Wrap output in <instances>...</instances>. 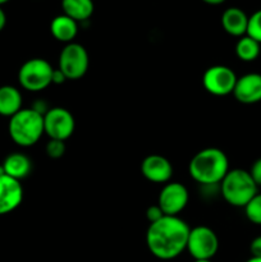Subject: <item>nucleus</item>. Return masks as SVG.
<instances>
[{
    "label": "nucleus",
    "mask_w": 261,
    "mask_h": 262,
    "mask_svg": "<svg viewBox=\"0 0 261 262\" xmlns=\"http://www.w3.org/2000/svg\"><path fill=\"white\" fill-rule=\"evenodd\" d=\"M191 228L178 216L164 215L151 223L146 232V246L154 257L169 261L186 251Z\"/></svg>",
    "instance_id": "nucleus-1"
},
{
    "label": "nucleus",
    "mask_w": 261,
    "mask_h": 262,
    "mask_svg": "<svg viewBox=\"0 0 261 262\" xmlns=\"http://www.w3.org/2000/svg\"><path fill=\"white\" fill-rule=\"evenodd\" d=\"M229 171V161L224 151L209 147L199 151L188 164L191 178L199 184L211 187L220 184Z\"/></svg>",
    "instance_id": "nucleus-2"
},
{
    "label": "nucleus",
    "mask_w": 261,
    "mask_h": 262,
    "mask_svg": "<svg viewBox=\"0 0 261 262\" xmlns=\"http://www.w3.org/2000/svg\"><path fill=\"white\" fill-rule=\"evenodd\" d=\"M8 132L15 145L20 147H31L38 142L44 132V115L30 109H20L17 114L9 118Z\"/></svg>",
    "instance_id": "nucleus-3"
},
{
    "label": "nucleus",
    "mask_w": 261,
    "mask_h": 262,
    "mask_svg": "<svg viewBox=\"0 0 261 262\" xmlns=\"http://www.w3.org/2000/svg\"><path fill=\"white\" fill-rule=\"evenodd\" d=\"M257 188L250 171L243 169L229 170L220 182L223 199L234 207H245L258 193Z\"/></svg>",
    "instance_id": "nucleus-4"
},
{
    "label": "nucleus",
    "mask_w": 261,
    "mask_h": 262,
    "mask_svg": "<svg viewBox=\"0 0 261 262\" xmlns=\"http://www.w3.org/2000/svg\"><path fill=\"white\" fill-rule=\"evenodd\" d=\"M54 68L42 58H33L25 61L18 71V82L31 92L42 91L51 84Z\"/></svg>",
    "instance_id": "nucleus-5"
},
{
    "label": "nucleus",
    "mask_w": 261,
    "mask_h": 262,
    "mask_svg": "<svg viewBox=\"0 0 261 262\" xmlns=\"http://www.w3.org/2000/svg\"><path fill=\"white\" fill-rule=\"evenodd\" d=\"M219 250V239L214 230L205 225L189 230L186 251L194 260H211Z\"/></svg>",
    "instance_id": "nucleus-6"
},
{
    "label": "nucleus",
    "mask_w": 261,
    "mask_h": 262,
    "mask_svg": "<svg viewBox=\"0 0 261 262\" xmlns=\"http://www.w3.org/2000/svg\"><path fill=\"white\" fill-rule=\"evenodd\" d=\"M89 53L77 42L67 43L59 55V69L68 79H79L89 71Z\"/></svg>",
    "instance_id": "nucleus-7"
},
{
    "label": "nucleus",
    "mask_w": 261,
    "mask_h": 262,
    "mask_svg": "<svg viewBox=\"0 0 261 262\" xmlns=\"http://www.w3.org/2000/svg\"><path fill=\"white\" fill-rule=\"evenodd\" d=\"M76 122L69 110L64 107H50L44 114V132L50 140L66 142L74 132Z\"/></svg>",
    "instance_id": "nucleus-8"
},
{
    "label": "nucleus",
    "mask_w": 261,
    "mask_h": 262,
    "mask_svg": "<svg viewBox=\"0 0 261 262\" xmlns=\"http://www.w3.org/2000/svg\"><path fill=\"white\" fill-rule=\"evenodd\" d=\"M237 76L225 66H212L205 71L202 76V84L209 94L214 96H227L233 94Z\"/></svg>",
    "instance_id": "nucleus-9"
},
{
    "label": "nucleus",
    "mask_w": 261,
    "mask_h": 262,
    "mask_svg": "<svg viewBox=\"0 0 261 262\" xmlns=\"http://www.w3.org/2000/svg\"><path fill=\"white\" fill-rule=\"evenodd\" d=\"M189 194L186 187L178 182H171V183L164 184L159 193L158 205L164 212V215L168 216H178L179 212L186 209L188 204Z\"/></svg>",
    "instance_id": "nucleus-10"
},
{
    "label": "nucleus",
    "mask_w": 261,
    "mask_h": 262,
    "mask_svg": "<svg viewBox=\"0 0 261 262\" xmlns=\"http://www.w3.org/2000/svg\"><path fill=\"white\" fill-rule=\"evenodd\" d=\"M141 173L151 183L166 184L173 176V166L166 158L153 154L142 160Z\"/></svg>",
    "instance_id": "nucleus-11"
},
{
    "label": "nucleus",
    "mask_w": 261,
    "mask_h": 262,
    "mask_svg": "<svg viewBox=\"0 0 261 262\" xmlns=\"http://www.w3.org/2000/svg\"><path fill=\"white\" fill-rule=\"evenodd\" d=\"M23 200V188L19 181L0 174V216L14 211Z\"/></svg>",
    "instance_id": "nucleus-12"
},
{
    "label": "nucleus",
    "mask_w": 261,
    "mask_h": 262,
    "mask_svg": "<svg viewBox=\"0 0 261 262\" xmlns=\"http://www.w3.org/2000/svg\"><path fill=\"white\" fill-rule=\"evenodd\" d=\"M235 100L241 104L252 105L261 101V74L248 73L237 78L234 90Z\"/></svg>",
    "instance_id": "nucleus-13"
},
{
    "label": "nucleus",
    "mask_w": 261,
    "mask_h": 262,
    "mask_svg": "<svg viewBox=\"0 0 261 262\" xmlns=\"http://www.w3.org/2000/svg\"><path fill=\"white\" fill-rule=\"evenodd\" d=\"M222 26L228 35L242 37L247 33L248 17L240 8H228L222 15Z\"/></svg>",
    "instance_id": "nucleus-14"
},
{
    "label": "nucleus",
    "mask_w": 261,
    "mask_h": 262,
    "mask_svg": "<svg viewBox=\"0 0 261 262\" xmlns=\"http://www.w3.org/2000/svg\"><path fill=\"white\" fill-rule=\"evenodd\" d=\"M2 166L5 176L20 181L31 173L32 163H31V159L25 154L13 152L5 158Z\"/></svg>",
    "instance_id": "nucleus-15"
},
{
    "label": "nucleus",
    "mask_w": 261,
    "mask_h": 262,
    "mask_svg": "<svg viewBox=\"0 0 261 262\" xmlns=\"http://www.w3.org/2000/svg\"><path fill=\"white\" fill-rule=\"evenodd\" d=\"M50 32L55 40L71 43L78 33V22L66 14L58 15L51 20Z\"/></svg>",
    "instance_id": "nucleus-16"
},
{
    "label": "nucleus",
    "mask_w": 261,
    "mask_h": 262,
    "mask_svg": "<svg viewBox=\"0 0 261 262\" xmlns=\"http://www.w3.org/2000/svg\"><path fill=\"white\" fill-rule=\"evenodd\" d=\"M22 109V94L14 86L0 87V115L12 118Z\"/></svg>",
    "instance_id": "nucleus-17"
},
{
    "label": "nucleus",
    "mask_w": 261,
    "mask_h": 262,
    "mask_svg": "<svg viewBox=\"0 0 261 262\" xmlns=\"http://www.w3.org/2000/svg\"><path fill=\"white\" fill-rule=\"evenodd\" d=\"M61 9L76 22H84L91 17L95 7L92 0H61Z\"/></svg>",
    "instance_id": "nucleus-18"
},
{
    "label": "nucleus",
    "mask_w": 261,
    "mask_h": 262,
    "mask_svg": "<svg viewBox=\"0 0 261 262\" xmlns=\"http://www.w3.org/2000/svg\"><path fill=\"white\" fill-rule=\"evenodd\" d=\"M260 45L257 41L245 35L235 43V54L242 61H253L260 55Z\"/></svg>",
    "instance_id": "nucleus-19"
},
{
    "label": "nucleus",
    "mask_w": 261,
    "mask_h": 262,
    "mask_svg": "<svg viewBox=\"0 0 261 262\" xmlns=\"http://www.w3.org/2000/svg\"><path fill=\"white\" fill-rule=\"evenodd\" d=\"M246 217L252 224L261 225V193H257L245 207Z\"/></svg>",
    "instance_id": "nucleus-20"
},
{
    "label": "nucleus",
    "mask_w": 261,
    "mask_h": 262,
    "mask_svg": "<svg viewBox=\"0 0 261 262\" xmlns=\"http://www.w3.org/2000/svg\"><path fill=\"white\" fill-rule=\"evenodd\" d=\"M247 36L261 43V9L256 10L251 17H248Z\"/></svg>",
    "instance_id": "nucleus-21"
},
{
    "label": "nucleus",
    "mask_w": 261,
    "mask_h": 262,
    "mask_svg": "<svg viewBox=\"0 0 261 262\" xmlns=\"http://www.w3.org/2000/svg\"><path fill=\"white\" fill-rule=\"evenodd\" d=\"M66 142L59 140H49L45 146V152L51 159H60L66 154Z\"/></svg>",
    "instance_id": "nucleus-22"
},
{
    "label": "nucleus",
    "mask_w": 261,
    "mask_h": 262,
    "mask_svg": "<svg viewBox=\"0 0 261 262\" xmlns=\"http://www.w3.org/2000/svg\"><path fill=\"white\" fill-rule=\"evenodd\" d=\"M163 216H164V212L161 211L159 205H153V206L148 207L147 211H146V217H147V220L150 222V224L151 223L158 222V220H160Z\"/></svg>",
    "instance_id": "nucleus-23"
},
{
    "label": "nucleus",
    "mask_w": 261,
    "mask_h": 262,
    "mask_svg": "<svg viewBox=\"0 0 261 262\" xmlns=\"http://www.w3.org/2000/svg\"><path fill=\"white\" fill-rule=\"evenodd\" d=\"M250 174L251 177H252L253 182L256 183V186L261 187V158L257 159V160L252 164Z\"/></svg>",
    "instance_id": "nucleus-24"
},
{
    "label": "nucleus",
    "mask_w": 261,
    "mask_h": 262,
    "mask_svg": "<svg viewBox=\"0 0 261 262\" xmlns=\"http://www.w3.org/2000/svg\"><path fill=\"white\" fill-rule=\"evenodd\" d=\"M250 252L252 257L261 258V235L256 237L250 245Z\"/></svg>",
    "instance_id": "nucleus-25"
},
{
    "label": "nucleus",
    "mask_w": 261,
    "mask_h": 262,
    "mask_svg": "<svg viewBox=\"0 0 261 262\" xmlns=\"http://www.w3.org/2000/svg\"><path fill=\"white\" fill-rule=\"evenodd\" d=\"M67 79L68 78H67L66 74H64L60 69H54L53 76H51V84H63Z\"/></svg>",
    "instance_id": "nucleus-26"
},
{
    "label": "nucleus",
    "mask_w": 261,
    "mask_h": 262,
    "mask_svg": "<svg viewBox=\"0 0 261 262\" xmlns=\"http://www.w3.org/2000/svg\"><path fill=\"white\" fill-rule=\"evenodd\" d=\"M5 25H7V15H5L4 10H3L2 7H0V32L4 30Z\"/></svg>",
    "instance_id": "nucleus-27"
},
{
    "label": "nucleus",
    "mask_w": 261,
    "mask_h": 262,
    "mask_svg": "<svg viewBox=\"0 0 261 262\" xmlns=\"http://www.w3.org/2000/svg\"><path fill=\"white\" fill-rule=\"evenodd\" d=\"M202 2L206 3V4H209V5H220V4H223L225 0H202Z\"/></svg>",
    "instance_id": "nucleus-28"
},
{
    "label": "nucleus",
    "mask_w": 261,
    "mask_h": 262,
    "mask_svg": "<svg viewBox=\"0 0 261 262\" xmlns=\"http://www.w3.org/2000/svg\"><path fill=\"white\" fill-rule=\"evenodd\" d=\"M246 262H261V258H257V257H251L250 260H247Z\"/></svg>",
    "instance_id": "nucleus-29"
},
{
    "label": "nucleus",
    "mask_w": 261,
    "mask_h": 262,
    "mask_svg": "<svg viewBox=\"0 0 261 262\" xmlns=\"http://www.w3.org/2000/svg\"><path fill=\"white\" fill-rule=\"evenodd\" d=\"M9 2V0H0V7H2L3 4H5V3H8Z\"/></svg>",
    "instance_id": "nucleus-30"
},
{
    "label": "nucleus",
    "mask_w": 261,
    "mask_h": 262,
    "mask_svg": "<svg viewBox=\"0 0 261 262\" xmlns=\"http://www.w3.org/2000/svg\"><path fill=\"white\" fill-rule=\"evenodd\" d=\"M194 262H211V260H194Z\"/></svg>",
    "instance_id": "nucleus-31"
}]
</instances>
